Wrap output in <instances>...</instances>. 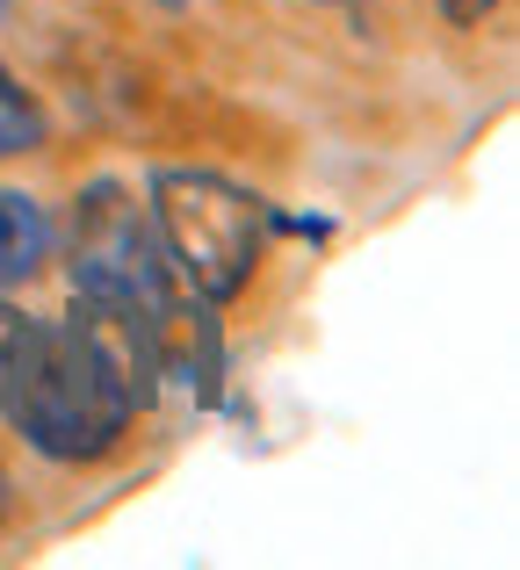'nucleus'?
<instances>
[{
    "label": "nucleus",
    "instance_id": "1",
    "mask_svg": "<svg viewBox=\"0 0 520 570\" xmlns=\"http://www.w3.org/2000/svg\"><path fill=\"white\" fill-rule=\"evenodd\" d=\"M167 376L159 325L109 296H80L66 318H29L22 362L0 412L51 462H95L124 441V426L153 404Z\"/></svg>",
    "mask_w": 520,
    "mask_h": 570
},
{
    "label": "nucleus",
    "instance_id": "8",
    "mask_svg": "<svg viewBox=\"0 0 520 570\" xmlns=\"http://www.w3.org/2000/svg\"><path fill=\"white\" fill-rule=\"evenodd\" d=\"M0 14H8V0H0Z\"/></svg>",
    "mask_w": 520,
    "mask_h": 570
},
{
    "label": "nucleus",
    "instance_id": "6",
    "mask_svg": "<svg viewBox=\"0 0 520 570\" xmlns=\"http://www.w3.org/2000/svg\"><path fill=\"white\" fill-rule=\"evenodd\" d=\"M22 340H29V318H22V311H8V304H0V397H8V383H14V362H22Z\"/></svg>",
    "mask_w": 520,
    "mask_h": 570
},
{
    "label": "nucleus",
    "instance_id": "7",
    "mask_svg": "<svg viewBox=\"0 0 520 570\" xmlns=\"http://www.w3.org/2000/svg\"><path fill=\"white\" fill-rule=\"evenodd\" d=\"M499 0H441V14H449L455 29H470V22H484V14H492Z\"/></svg>",
    "mask_w": 520,
    "mask_h": 570
},
{
    "label": "nucleus",
    "instance_id": "4",
    "mask_svg": "<svg viewBox=\"0 0 520 570\" xmlns=\"http://www.w3.org/2000/svg\"><path fill=\"white\" fill-rule=\"evenodd\" d=\"M43 261H51V217L22 188H0V289L29 282Z\"/></svg>",
    "mask_w": 520,
    "mask_h": 570
},
{
    "label": "nucleus",
    "instance_id": "9",
    "mask_svg": "<svg viewBox=\"0 0 520 570\" xmlns=\"http://www.w3.org/2000/svg\"><path fill=\"white\" fill-rule=\"evenodd\" d=\"M167 8H181V0H167Z\"/></svg>",
    "mask_w": 520,
    "mask_h": 570
},
{
    "label": "nucleus",
    "instance_id": "5",
    "mask_svg": "<svg viewBox=\"0 0 520 570\" xmlns=\"http://www.w3.org/2000/svg\"><path fill=\"white\" fill-rule=\"evenodd\" d=\"M43 145V109L14 87V72L0 66V159L8 153H37Z\"/></svg>",
    "mask_w": 520,
    "mask_h": 570
},
{
    "label": "nucleus",
    "instance_id": "2",
    "mask_svg": "<svg viewBox=\"0 0 520 570\" xmlns=\"http://www.w3.org/2000/svg\"><path fill=\"white\" fill-rule=\"evenodd\" d=\"M153 232L159 253H167L174 282L203 304H225L254 282L261 261V203L225 174H203V167H167L153 174Z\"/></svg>",
    "mask_w": 520,
    "mask_h": 570
},
{
    "label": "nucleus",
    "instance_id": "3",
    "mask_svg": "<svg viewBox=\"0 0 520 570\" xmlns=\"http://www.w3.org/2000/svg\"><path fill=\"white\" fill-rule=\"evenodd\" d=\"M72 296H109V304L138 311L145 325H159V347L174 354L188 289L174 282L167 253H159L153 209L116 181H95L72 203Z\"/></svg>",
    "mask_w": 520,
    "mask_h": 570
}]
</instances>
